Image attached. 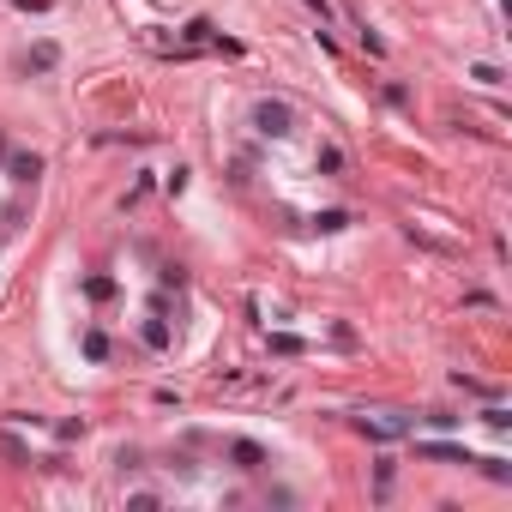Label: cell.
I'll list each match as a JSON object with an SVG mask.
<instances>
[{
    "label": "cell",
    "instance_id": "obj_1",
    "mask_svg": "<svg viewBox=\"0 0 512 512\" xmlns=\"http://www.w3.org/2000/svg\"><path fill=\"white\" fill-rule=\"evenodd\" d=\"M235 181L260 193V205L290 217L296 229H332L344 217V157L290 103L253 109L247 145L235 157Z\"/></svg>",
    "mask_w": 512,
    "mask_h": 512
},
{
    "label": "cell",
    "instance_id": "obj_2",
    "mask_svg": "<svg viewBox=\"0 0 512 512\" xmlns=\"http://www.w3.org/2000/svg\"><path fill=\"white\" fill-rule=\"evenodd\" d=\"M79 332L91 356H157L181 332V278L151 247L121 241L79 278Z\"/></svg>",
    "mask_w": 512,
    "mask_h": 512
},
{
    "label": "cell",
    "instance_id": "obj_3",
    "mask_svg": "<svg viewBox=\"0 0 512 512\" xmlns=\"http://www.w3.org/2000/svg\"><path fill=\"white\" fill-rule=\"evenodd\" d=\"M31 205H37V157L19 151L13 139H0V247L19 235Z\"/></svg>",
    "mask_w": 512,
    "mask_h": 512
}]
</instances>
